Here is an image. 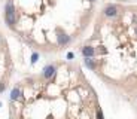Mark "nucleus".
I'll return each instance as SVG.
<instances>
[{
	"label": "nucleus",
	"mask_w": 137,
	"mask_h": 119,
	"mask_svg": "<svg viewBox=\"0 0 137 119\" xmlns=\"http://www.w3.org/2000/svg\"><path fill=\"white\" fill-rule=\"evenodd\" d=\"M6 22L9 26L15 24V9H14V5L10 2L6 5Z\"/></svg>",
	"instance_id": "obj_1"
},
{
	"label": "nucleus",
	"mask_w": 137,
	"mask_h": 119,
	"mask_svg": "<svg viewBox=\"0 0 137 119\" xmlns=\"http://www.w3.org/2000/svg\"><path fill=\"white\" fill-rule=\"evenodd\" d=\"M104 15L106 17H116L118 15V8L115 5H109L104 8Z\"/></svg>",
	"instance_id": "obj_2"
},
{
	"label": "nucleus",
	"mask_w": 137,
	"mask_h": 119,
	"mask_svg": "<svg viewBox=\"0 0 137 119\" xmlns=\"http://www.w3.org/2000/svg\"><path fill=\"white\" fill-rule=\"evenodd\" d=\"M54 73H55V67H54V66H48V67L43 68V76L46 77V79H48V77H51Z\"/></svg>",
	"instance_id": "obj_3"
},
{
	"label": "nucleus",
	"mask_w": 137,
	"mask_h": 119,
	"mask_svg": "<svg viewBox=\"0 0 137 119\" xmlns=\"http://www.w3.org/2000/svg\"><path fill=\"white\" fill-rule=\"evenodd\" d=\"M82 54L85 55L86 58H89V57L94 55V48H91V46H85V48L82 49Z\"/></svg>",
	"instance_id": "obj_4"
},
{
	"label": "nucleus",
	"mask_w": 137,
	"mask_h": 119,
	"mask_svg": "<svg viewBox=\"0 0 137 119\" xmlns=\"http://www.w3.org/2000/svg\"><path fill=\"white\" fill-rule=\"evenodd\" d=\"M67 42H70V37L68 36H66V34H63V33L58 34V43L60 45H66Z\"/></svg>",
	"instance_id": "obj_5"
},
{
	"label": "nucleus",
	"mask_w": 137,
	"mask_h": 119,
	"mask_svg": "<svg viewBox=\"0 0 137 119\" xmlns=\"http://www.w3.org/2000/svg\"><path fill=\"white\" fill-rule=\"evenodd\" d=\"M18 95H19V89H18V88H15V89L12 91V94H10V98H12V100H17Z\"/></svg>",
	"instance_id": "obj_6"
},
{
	"label": "nucleus",
	"mask_w": 137,
	"mask_h": 119,
	"mask_svg": "<svg viewBox=\"0 0 137 119\" xmlns=\"http://www.w3.org/2000/svg\"><path fill=\"white\" fill-rule=\"evenodd\" d=\"M85 63H86V66H88L89 68H95V64H94V63H93V61H91L89 58H86Z\"/></svg>",
	"instance_id": "obj_7"
},
{
	"label": "nucleus",
	"mask_w": 137,
	"mask_h": 119,
	"mask_svg": "<svg viewBox=\"0 0 137 119\" xmlns=\"http://www.w3.org/2000/svg\"><path fill=\"white\" fill-rule=\"evenodd\" d=\"M37 58H39V54H36V52H34L33 55H31V63H36V61H37Z\"/></svg>",
	"instance_id": "obj_8"
},
{
	"label": "nucleus",
	"mask_w": 137,
	"mask_h": 119,
	"mask_svg": "<svg viewBox=\"0 0 137 119\" xmlns=\"http://www.w3.org/2000/svg\"><path fill=\"white\" fill-rule=\"evenodd\" d=\"M97 118H98V119H103V113H101V110L97 112Z\"/></svg>",
	"instance_id": "obj_9"
},
{
	"label": "nucleus",
	"mask_w": 137,
	"mask_h": 119,
	"mask_svg": "<svg viewBox=\"0 0 137 119\" xmlns=\"http://www.w3.org/2000/svg\"><path fill=\"white\" fill-rule=\"evenodd\" d=\"M3 89H5V84H0V92H2Z\"/></svg>",
	"instance_id": "obj_10"
},
{
	"label": "nucleus",
	"mask_w": 137,
	"mask_h": 119,
	"mask_svg": "<svg viewBox=\"0 0 137 119\" xmlns=\"http://www.w3.org/2000/svg\"><path fill=\"white\" fill-rule=\"evenodd\" d=\"M67 58L72 60V58H73V54H70V52H68V54H67Z\"/></svg>",
	"instance_id": "obj_11"
},
{
	"label": "nucleus",
	"mask_w": 137,
	"mask_h": 119,
	"mask_svg": "<svg viewBox=\"0 0 137 119\" xmlns=\"http://www.w3.org/2000/svg\"><path fill=\"white\" fill-rule=\"evenodd\" d=\"M89 2H94V0H89Z\"/></svg>",
	"instance_id": "obj_12"
},
{
	"label": "nucleus",
	"mask_w": 137,
	"mask_h": 119,
	"mask_svg": "<svg viewBox=\"0 0 137 119\" xmlns=\"http://www.w3.org/2000/svg\"><path fill=\"white\" fill-rule=\"evenodd\" d=\"M0 106H2V103H0Z\"/></svg>",
	"instance_id": "obj_13"
}]
</instances>
